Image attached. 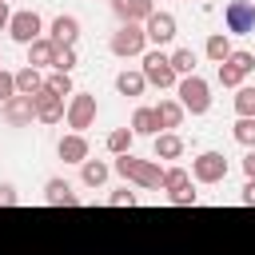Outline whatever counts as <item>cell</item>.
I'll return each instance as SVG.
<instances>
[{
    "label": "cell",
    "instance_id": "ac0fdd59",
    "mask_svg": "<svg viewBox=\"0 0 255 255\" xmlns=\"http://www.w3.org/2000/svg\"><path fill=\"white\" fill-rule=\"evenodd\" d=\"M155 120H159V128H163V131L179 128V124H183V104H179V100H159Z\"/></svg>",
    "mask_w": 255,
    "mask_h": 255
},
{
    "label": "cell",
    "instance_id": "5bb4252c",
    "mask_svg": "<svg viewBox=\"0 0 255 255\" xmlns=\"http://www.w3.org/2000/svg\"><path fill=\"white\" fill-rule=\"evenodd\" d=\"M56 52L60 44L52 36H40L36 44H28V68H56Z\"/></svg>",
    "mask_w": 255,
    "mask_h": 255
},
{
    "label": "cell",
    "instance_id": "2e32d148",
    "mask_svg": "<svg viewBox=\"0 0 255 255\" xmlns=\"http://www.w3.org/2000/svg\"><path fill=\"white\" fill-rule=\"evenodd\" d=\"M52 40H56L60 48H76V40H80V20H76V16H56V20H52Z\"/></svg>",
    "mask_w": 255,
    "mask_h": 255
},
{
    "label": "cell",
    "instance_id": "836d02e7",
    "mask_svg": "<svg viewBox=\"0 0 255 255\" xmlns=\"http://www.w3.org/2000/svg\"><path fill=\"white\" fill-rule=\"evenodd\" d=\"M167 199H171V203H175V207H187V203H195V199H199V195H195V191H191V187H183V191H171V195H167Z\"/></svg>",
    "mask_w": 255,
    "mask_h": 255
},
{
    "label": "cell",
    "instance_id": "d6a6232c",
    "mask_svg": "<svg viewBox=\"0 0 255 255\" xmlns=\"http://www.w3.org/2000/svg\"><path fill=\"white\" fill-rule=\"evenodd\" d=\"M108 203H112V207H135V191L120 187V191H112V195H108Z\"/></svg>",
    "mask_w": 255,
    "mask_h": 255
},
{
    "label": "cell",
    "instance_id": "8fae6325",
    "mask_svg": "<svg viewBox=\"0 0 255 255\" xmlns=\"http://www.w3.org/2000/svg\"><path fill=\"white\" fill-rule=\"evenodd\" d=\"M32 104H36V120H40V124H60V120L68 116L64 100H60L56 92H48V88H40V92L32 96Z\"/></svg>",
    "mask_w": 255,
    "mask_h": 255
},
{
    "label": "cell",
    "instance_id": "1f68e13d",
    "mask_svg": "<svg viewBox=\"0 0 255 255\" xmlns=\"http://www.w3.org/2000/svg\"><path fill=\"white\" fill-rule=\"evenodd\" d=\"M12 96H16V72H4L0 68V104L12 100Z\"/></svg>",
    "mask_w": 255,
    "mask_h": 255
},
{
    "label": "cell",
    "instance_id": "d590c367",
    "mask_svg": "<svg viewBox=\"0 0 255 255\" xmlns=\"http://www.w3.org/2000/svg\"><path fill=\"white\" fill-rule=\"evenodd\" d=\"M243 203H247V207H255V179H247V183H243Z\"/></svg>",
    "mask_w": 255,
    "mask_h": 255
},
{
    "label": "cell",
    "instance_id": "4fadbf2b",
    "mask_svg": "<svg viewBox=\"0 0 255 255\" xmlns=\"http://www.w3.org/2000/svg\"><path fill=\"white\" fill-rule=\"evenodd\" d=\"M143 32H147V44L163 48V44L175 40V16L171 12H151V20L143 24Z\"/></svg>",
    "mask_w": 255,
    "mask_h": 255
},
{
    "label": "cell",
    "instance_id": "9a60e30c",
    "mask_svg": "<svg viewBox=\"0 0 255 255\" xmlns=\"http://www.w3.org/2000/svg\"><path fill=\"white\" fill-rule=\"evenodd\" d=\"M56 155H60L64 163H84V159H88V139H84L80 131H72V135H60V143H56Z\"/></svg>",
    "mask_w": 255,
    "mask_h": 255
},
{
    "label": "cell",
    "instance_id": "ba28073f",
    "mask_svg": "<svg viewBox=\"0 0 255 255\" xmlns=\"http://www.w3.org/2000/svg\"><path fill=\"white\" fill-rule=\"evenodd\" d=\"M223 24H227V32H235V36L255 32V0H231V4L223 8Z\"/></svg>",
    "mask_w": 255,
    "mask_h": 255
},
{
    "label": "cell",
    "instance_id": "277c9868",
    "mask_svg": "<svg viewBox=\"0 0 255 255\" xmlns=\"http://www.w3.org/2000/svg\"><path fill=\"white\" fill-rule=\"evenodd\" d=\"M143 80L147 84H155V88H175L179 84V76H175V68H171V56H163L159 48H151V52H143Z\"/></svg>",
    "mask_w": 255,
    "mask_h": 255
},
{
    "label": "cell",
    "instance_id": "f546056e",
    "mask_svg": "<svg viewBox=\"0 0 255 255\" xmlns=\"http://www.w3.org/2000/svg\"><path fill=\"white\" fill-rule=\"evenodd\" d=\"M231 135H235V143H243V147H255V120H235Z\"/></svg>",
    "mask_w": 255,
    "mask_h": 255
},
{
    "label": "cell",
    "instance_id": "83f0119b",
    "mask_svg": "<svg viewBox=\"0 0 255 255\" xmlns=\"http://www.w3.org/2000/svg\"><path fill=\"white\" fill-rule=\"evenodd\" d=\"M171 68H175V76H195V52L191 48H175L171 52Z\"/></svg>",
    "mask_w": 255,
    "mask_h": 255
},
{
    "label": "cell",
    "instance_id": "74e56055",
    "mask_svg": "<svg viewBox=\"0 0 255 255\" xmlns=\"http://www.w3.org/2000/svg\"><path fill=\"white\" fill-rule=\"evenodd\" d=\"M12 24V12H8V0H0V28Z\"/></svg>",
    "mask_w": 255,
    "mask_h": 255
},
{
    "label": "cell",
    "instance_id": "4316f807",
    "mask_svg": "<svg viewBox=\"0 0 255 255\" xmlns=\"http://www.w3.org/2000/svg\"><path fill=\"white\" fill-rule=\"evenodd\" d=\"M207 56H211L215 64H223V60L231 56V40H227V32H215V36H207Z\"/></svg>",
    "mask_w": 255,
    "mask_h": 255
},
{
    "label": "cell",
    "instance_id": "e575fe53",
    "mask_svg": "<svg viewBox=\"0 0 255 255\" xmlns=\"http://www.w3.org/2000/svg\"><path fill=\"white\" fill-rule=\"evenodd\" d=\"M16 203H20L16 187H12V183H0V207H16Z\"/></svg>",
    "mask_w": 255,
    "mask_h": 255
},
{
    "label": "cell",
    "instance_id": "8992f818",
    "mask_svg": "<svg viewBox=\"0 0 255 255\" xmlns=\"http://www.w3.org/2000/svg\"><path fill=\"white\" fill-rule=\"evenodd\" d=\"M191 179L195 183H223L227 179V155L219 151H199L191 159Z\"/></svg>",
    "mask_w": 255,
    "mask_h": 255
},
{
    "label": "cell",
    "instance_id": "484cf974",
    "mask_svg": "<svg viewBox=\"0 0 255 255\" xmlns=\"http://www.w3.org/2000/svg\"><path fill=\"white\" fill-rule=\"evenodd\" d=\"M235 116L255 120V88H235Z\"/></svg>",
    "mask_w": 255,
    "mask_h": 255
},
{
    "label": "cell",
    "instance_id": "603a6c76",
    "mask_svg": "<svg viewBox=\"0 0 255 255\" xmlns=\"http://www.w3.org/2000/svg\"><path fill=\"white\" fill-rule=\"evenodd\" d=\"M104 143H108V151H112V155H128V151H131V143H135V131H131V128H116V131H108V139H104Z\"/></svg>",
    "mask_w": 255,
    "mask_h": 255
},
{
    "label": "cell",
    "instance_id": "3957f363",
    "mask_svg": "<svg viewBox=\"0 0 255 255\" xmlns=\"http://www.w3.org/2000/svg\"><path fill=\"white\" fill-rule=\"evenodd\" d=\"M108 48H112V56H120V60L143 56V52H147V32H143V24H120V28L112 32Z\"/></svg>",
    "mask_w": 255,
    "mask_h": 255
},
{
    "label": "cell",
    "instance_id": "ffe728a7",
    "mask_svg": "<svg viewBox=\"0 0 255 255\" xmlns=\"http://www.w3.org/2000/svg\"><path fill=\"white\" fill-rule=\"evenodd\" d=\"M183 155V139L175 131H159L155 135V159H179Z\"/></svg>",
    "mask_w": 255,
    "mask_h": 255
},
{
    "label": "cell",
    "instance_id": "44dd1931",
    "mask_svg": "<svg viewBox=\"0 0 255 255\" xmlns=\"http://www.w3.org/2000/svg\"><path fill=\"white\" fill-rule=\"evenodd\" d=\"M40 88H44L40 68H20V72H16V96H36Z\"/></svg>",
    "mask_w": 255,
    "mask_h": 255
},
{
    "label": "cell",
    "instance_id": "4dcf8cb0",
    "mask_svg": "<svg viewBox=\"0 0 255 255\" xmlns=\"http://www.w3.org/2000/svg\"><path fill=\"white\" fill-rule=\"evenodd\" d=\"M76 64H80V60H76V48H60V52H56V72H68V76H72Z\"/></svg>",
    "mask_w": 255,
    "mask_h": 255
},
{
    "label": "cell",
    "instance_id": "7a4b0ae2",
    "mask_svg": "<svg viewBox=\"0 0 255 255\" xmlns=\"http://www.w3.org/2000/svg\"><path fill=\"white\" fill-rule=\"evenodd\" d=\"M175 96H179L183 112H191V116H207V108H211V88L203 76H183L175 84Z\"/></svg>",
    "mask_w": 255,
    "mask_h": 255
},
{
    "label": "cell",
    "instance_id": "6da1fadb",
    "mask_svg": "<svg viewBox=\"0 0 255 255\" xmlns=\"http://www.w3.org/2000/svg\"><path fill=\"white\" fill-rule=\"evenodd\" d=\"M116 171H120L124 179H131L135 187H163V167H159L155 159H135V155L128 151V155L116 159Z\"/></svg>",
    "mask_w": 255,
    "mask_h": 255
},
{
    "label": "cell",
    "instance_id": "f1b7e54d",
    "mask_svg": "<svg viewBox=\"0 0 255 255\" xmlns=\"http://www.w3.org/2000/svg\"><path fill=\"white\" fill-rule=\"evenodd\" d=\"M44 88H48V92H56L60 100H64V96H76V92H72V76H68V72H52V76L44 80Z\"/></svg>",
    "mask_w": 255,
    "mask_h": 255
},
{
    "label": "cell",
    "instance_id": "e0dca14e",
    "mask_svg": "<svg viewBox=\"0 0 255 255\" xmlns=\"http://www.w3.org/2000/svg\"><path fill=\"white\" fill-rule=\"evenodd\" d=\"M44 199H48L52 207H76V203H80L68 179H48V183H44Z\"/></svg>",
    "mask_w": 255,
    "mask_h": 255
},
{
    "label": "cell",
    "instance_id": "30bf717a",
    "mask_svg": "<svg viewBox=\"0 0 255 255\" xmlns=\"http://www.w3.org/2000/svg\"><path fill=\"white\" fill-rule=\"evenodd\" d=\"M0 116H4L8 128H28L36 120V104H32V96H12V100L0 104Z\"/></svg>",
    "mask_w": 255,
    "mask_h": 255
},
{
    "label": "cell",
    "instance_id": "9c48e42d",
    "mask_svg": "<svg viewBox=\"0 0 255 255\" xmlns=\"http://www.w3.org/2000/svg\"><path fill=\"white\" fill-rule=\"evenodd\" d=\"M40 28H44V24H40V16H36L32 8H24V12H12L8 36H12L16 44H24V48H28V44H36V40H40Z\"/></svg>",
    "mask_w": 255,
    "mask_h": 255
},
{
    "label": "cell",
    "instance_id": "5b68a950",
    "mask_svg": "<svg viewBox=\"0 0 255 255\" xmlns=\"http://www.w3.org/2000/svg\"><path fill=\"white\" fill-rule=\"evenodd\" d=\"M251 72H255V56H251V52H231V56L219 64L215 76H219L223 88H243V80H247Z\"/></svg>",
    "mask_w": 255,
    "mask_h": 255
},
{
    "label": "cell",
    "instance_id": "d6986e66",
    "mask_svg": "<svg viewBox=\"0 0 255 255\" xmlns=\"http://www.w3.org/2000/svg\"><path fill=\"white\" fill-rule=\"evenodd\" d=\"M131 131H135V135H159L155 108H135V112H131Z\"/></svg>",
    "mask_w": 255,
    "mask_h": 255
},
{
    "label": "cell",
    "instance_id": "8d00e7d4",
    "mask_svg": "<svg viewBox=\"0 0 255 255\" xmlns=\"http://www.w3.org/2000/svg\"><path fill=\"white\" fill-rule=\"evenodd\" d=\"M243 171H247V179H255V147L243 155Z\"/></svg>",
    "mask_w": 255,
    "mask_h": 255
},
{
    "label": "cell",
    "instance_id": "f35d334b",
    "mask_svg": "<svg viewBox=\"0 0 255 255\" xmlns=\"http://www.w3.org/2000/svg\"><path fill=\"white\" fill-rule=\"evenodd\" d=\"M0 64H4V60H0Z\"/></svg>",
    "mask_w": 255,
    "mask_h": 255
},
{
    "label": "cell",
    "instance_id": "7c38bea8",
    "mask_svg": "<svg viewBox=\"0 0 255 255\" xmlns=\"http://www.w3.org/2000/svg\"><path fill=\"white\" fill-rule=\"evenodd\" d=\"M112 12H116L120 24H147L155 4L151 0H112Z\"/></svg>",
    "mask_w": 255,
    "mask_h": 255
},
{
    "label": "cell",
    "instance_id": "52a82bcc",
    "mask_svg": "<svg viewBox=\"0 0 255 255\" xmlns=\"http://www.w3.org/2000/svg\"><path fill=\"white\" fill-rule=\"evenodd\" d=\"M96 112H100V108H96V96L76 92V96L68 100V116H64V120H68V128H72V131H80V135H84V128H92V124H96Z\"/></svg>",
    "mask_w": 255,
    "mask_h": 255
},
{
    "label": "cell",
    "instance_id": "7402d4cb",
    "mask_svg": "<svg viewBox=\"0 0 255 255\" xmlns=\"http://www.w3.org/2000/svg\"><path fill=\"white\" fill-rule=\"evenodd\" d=\"M143 88H147L143 72H120L116 76V92L120 96H143Z\"/></svg>",
    "mask_w": 255,
    "mask_h": 255
},
{
    "label": "cell",
    "instance_id": "d4e9b609",
    "mask_svg": "<svg viewBox=\"0 0 255 255\" xmlns=\"http://www.w3.org/2000/svg\"><path fill=\"white\" fill-rule=\"evenodd\" d=\"M183 187H191V171L187 167H167L163 171V191L171 195V191H183Z\"/></svg>",
    "mask_w": 255,
    "mask_h": 255
},
{
    "label": "cell",
    "instance_id": "cb8c5ba5",
    "mask_svg": "<svg viewBox=\"0 0 255 255\" xmlns=\"http://www.w3.org/2000/svg\"><path fill=\"white\" fill-rule=\"evenodd\" d=\"M80 175H84L88 187H100V183L108 179V163H104V159H84V163H80Z\"/></svg>",
    "mask_w": 255,
    "mask_h": 255
}]
</instances>
